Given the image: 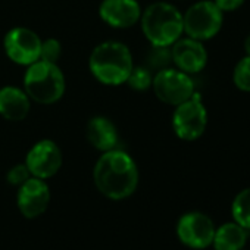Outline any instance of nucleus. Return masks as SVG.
<instances>
[{"mask_svg":"<svg viewBox=\"0 0 250 250\" xmlns=\"http://www.w3.org/2000/svg\"><path fill=\"white\" fill-rule=\"evenodd\" d=\"M93 180L103 196L112 200H122L136 191L139 169L128 153L112 149L104 152L96 162Z\"/></svg>","mask_w":250,"mask_h":250,"instance_id":"obj_1","label":"nucleus"},{"mask_svg":"<svg viewBox=\"0 0 250 250\" xmlns=\"http://www.w3.org/2000/svg\"><path fill=\"white\" fill-rule=\"evenodd\" d=\"M88 66L93 77L106 85H119L127 81L133 65L130 49L118 42H104L90 55Z\"/></svg>","mask_w":250,"mask_h":250,"instance_id":"obj_2","label":"nucleus"},{"mask_svg":"<svg viewBox=\"0 0 250 250\" xmlns=\"http://www.w3.org/2000/svg\"><path fill=\"white\" fill-rule=\"evenodd\" d=\"M142 30L152 46H172L184 33L181 12L167 3L158 2L150 5L140 18Z\"/></svg>","mask_w":250,"mask_h":250,"instance_id":"obj_3","label":"nucleus"},{"mask_svg":"<svg viewBox=\"0 0 250 250\" xmlns=\"http://www.w3.org/2000/svg\"><path fill=\"white\" fill-rule=\"evenodd\" d=\"M24 87L30 99L42 104H52L65 93V77L56 63L39 59L28 65Z\"/></svg>","mask_w":250,"mask_h":250,"instance_id":"obj_4","label":"nucleus"},{"mask_svg":"<svg viewBox=\"0 0 250 250\" xmlns=\"http://www.w3.org/2000/svg\"><path fill=\"white\" fill-rule=\"evenodd\" d=\"M224 22V12L212 2V0H202L191 5L183 15L184 33L199 42L210 40L215 37Z\"/></svg>","mask_w":250,"mask_h":250,"instance_id":"obj_5","label":"nucleus"},{"mask_svg":"<svg viewBox=\"0 0 250 250\" xmlns=\"http://www.w3.org/2000/svg\"><path fill=\"white\" fill-rule=\"evenodd\" d=\"M208 125V112L199 93L175 106L172 115V128L178 139L194 142L200 139Z\"/></svg>","mask_w":250,"mask_h":250,"instance_id":"obj_6","label":"nucleus"},{"mask_svg":"<svg viewBox=\"0 0 250 250\" xmlns=\"http://www.w3.org/2000/svg\"><path fill=\"white\" fill-rule=\"evenodd\" d=\"M152 87L161 102L172 106L186 102L194 94V83L190 75L174 68L158 71L153 77Z\"/></svg>","mask_w":250,"mask_h":250,"instance_id":"obj_7","label":"nucleus"},{"mask_svg":"<svg viewBox=\"0 0 250 250\" xmlns=\"http://www.w3.org/2000/svg\"><path fill=\"white\" fill-rule=\"evenodd\" d=\"M177 234L183 244L191 249H206L213 241L215 225L208 215L202 212H188L180 218Z\"/></svg>","mask_w":250,"mask_h":250,"instance_id":"obj_8","label":"nucleus"},{"mask_svg":"<svg viewBox=\"0 0 250 250\" xmlns=\"http://www.w3.org/2000/svg\"><path fill=\"white\" fill-rule=\"evenodd\" d=\"M40 37L28 28L18 27L5 37V52L8 58L18 65H31L40 59Z\"/></svg>","mask_w":250,"mask_h":250,"instance_id":"obj_9","label":"nucleus"},{"mask_svg":"<svg viewBox=\"0 0 250 250\" xmlns=\"http://www.w3.org/2000/svg\"><path fill=\"white\" fill-rule=\"evenodd\" d=\"M25 165L33 177L40 180L50 178L62 167V152L55 142L40 140L30 149Z\"/></svg>","mask_w":250,"mask_h":250,"instance_id":"obj_10","label":"nucleus"},{"mask_svg":"<svg viewBox=\"0 0 250 250\" xmlns=\"http://www.w3.org/2000/svg\"><path fill=\"white\" fill-rule=\"evenodd\" d=\"M17 202L21 213L25 218H37L42 213H44V210L49 206L50 190L43 180L36 177L28 178L22 186H20Z\"/></svg>","mask_w":250,"mask_h":250,"instance_id":"obj_11","label":"nucleus"},{"mask_svg":"<svg viewBox=\"0 0 250 250\" xmlns=\"http://www.w3.org/2000/svg\"><path fill=\"white\" fill-rule=\"evenodd\" d=\"M171 55L172 63L186 74H197L208 63V52L203 43L191 37H180L172 44Z\"/></svg>","mask_w":250,"mask_h":250,"instance_id":"obj_12","label":"nucleus"},{"mask_svg":"<svg viewBox=\"0 0 250 250\" xmlns=\"http://www.w3.org/2000/svg\"><path fill=\"white\" fill-rule=\"evenodd\" d=\"M99 14L113 28H130L142 18V9L137 0H103Z\"/></svg>","mask_w":250,"mask_h":250,"instance_id":"obj_13","label":"nucleus"},{"mask_svg":"<svg viewBox=\"0 0 250 250\" xmlns=\"http://www.w3.org/2000/svg\"><path fill=\"white\" fill-rule=\"evenodd\" d=\"M85 136L88 143L102 152L115 149L118 143V133L110 119L104 116H94L88 121Z\"/></svg>","mask_w":250,"mask_h":250,"instance_id":"obj_14","label":"nucleus"},{"mask_svg":"<svg viewBox=\"0 0 250 250\" xmlns=\"http://www.w3.org/2000/svg\"><path fill=\"white\" fill-rule=\"evenodd\" d=\"M30 97L17 87L0 90V115L8 121H22L30 112Z\"/></svg>","mask_w":250,"mask_h":250,"instance_id":"obj_15","label":"nucleus"},{"mask_svg":"<svg viewBox=\"0 0 250 250\" xmlns=\"http://www.w3.org/2000/svg\"><path fill=\"white\" fill-rule=\"evenodd\" d=\"M247 241V229L237 222H228L215 229V250H241Z\"/></svg>","mask_w":250,"mask_h":250,"instance_id":"obj_16","label":"nucleus"},{"mask_svg":"<svg viewBox=\"0 0 250 250\" xmlns=\"http://www.w3.org/2000/svg\"><path fill=\"white\" fill-rule=\"evenodd\" d=\"M232 216L237 224L250 229V187L241 190L232 202Z\"/></svg>","mask_w":250,"mask_h":250,"instance_id":"obj_17","label":"nucleus"},{"mask_svg":"<svg viewBox=\"0 0 250 250\" xmlns=\"http://www.w3.org/2000/svg\"><path fill=\"white\" fill-rule=\"evenodd\" d=\"M232 81L241 91L250 93V55L241 58L232 72Z\"/></svg>","mask_w":250,"mask_h":250,"instance_id":"obj_18","label":"nucleus"},{"mask_svg":"<svg viewBox=\"0 0 250 250\" xmlns=\"http://www.w3.org/2000/svg\"><path fill=\"white\" fill-rule=\"evenodd\" d=\"M147 63L152 69H167L172 63L171 49L167 46H152V50L147 55Z\"/></svg>","mask_w":250,"mask_h":250,"instance_id":"obj_19","label":"nucleus"},{"mask_svg":"<svg viewBox=\"0 0 250 250\" xmlns=\"http://www.w3.org/2000/svg\"><path fill=\"white\" fill-rule=\"evenodd\" d=\"M152 81H153V77L150 74V69L143 68V66H137V68L131 69V72H130V75L125 83L137 91H143V90H147L149 87H152Z\"/></svg>","mask_w":250,"mask_h":250,"instance_id":"obj_20","label":"nucleus"},{"mask_svg":"<svg viewBox=\"0 0 250 250\" xmlns=\"http://www.w3.org/2000/svg\"><path fill=\"white\" fill-rule=\"evenodd\" d=\"M61 53H62V46H61V43L56 39H47V40L42 42L40 61L56 63L59 56H61Z\"/></svg>","mask_w":250,"mask_h":250,"instance_id":"obj_21","label":"nucleus"},{"mask_svg":"<svg viewBox=\"0 0 250 250\" xmlns=\"http://www.w3.org/2000/svg\"><path fill=\"white\" fill-rule=\"evenodd\" d=\"M28 178H31V172L25 164L15 165L8 172V183L12 186H22Z\"/></svg>","mask_w":250,"mask_h":250,"instance_id":"obj_22","label":"nucleus"},{"mask_svg":"<svg viewBox=\"0 0 250 250\" xmlns=\"http://www.w3.org/2000/svg\"><path fill=\"white\" fill-rule=\"evenodd\" d=\"M246 0H213V3L222 11V12H232L237 11Z\"/></svg>","mask_w":250,"mask_h":250,"instance_id":"obj_23","label":"nucleus"},{"mask_svg":"<svg viewBox=\"0 0 250 250\" xmlns=\"http://www.w3.org/2000/svg\"><path fill=\"white\" fill-rule=\"evenodd\" d=\"M244 50H246V55H250V34L244 40Z\"/></svg>","mask_w":250,"mask_h":250,"instance_id":"obj_24","label":"nucleus"}]
</instances>
